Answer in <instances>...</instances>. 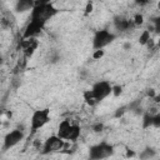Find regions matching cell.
<instances>
[{
  "mask_svg": "<svg viewBox=\"0 0 160 160\" xmlns=\"http://www.w3.org/2000/svg\"><path fill=\"white\" fill-rule=\"evenodd\" d=\"M114 154V146L106 141L98 142L89 149V158L92 160H101V159H108L112 156Z\"/></svg>",
  "mask_w": 160,
  "mask_h": 160,
  "instance_id": "cell-5",
  "label": "cell"
},
{
  "mask_svg": "<svg viewBox=\"0 0 160 160\" xmlns=\"http://www.w3.org/2000/svg\"><path fill=\"white\" fill-rule=\"evenodd\" d=\"M152 119H154V114L146 112L142 116V128L144 129H149L150 126H152Z\"/></svg>",
  "mask_w": 160,
  "mask_h": 160,
  "instance_id": "cell-14",
  "label": "cell"
},
{
  "mask_svg": "<svg viewBox=\"0 0 160 160\" xmlns=\"http://www.w3.org/2000/svg\"><path fill=\"white\" fill-rule=\"evenodd\" d=\"M148 1H149V0H135V4H138V5L142 6V5H146V4H148Z\"/></svg>",
  "mask_w": 160,
  "mask_h": 160,
  "instance_id": "cell-23",
  "label": "cell"
},
{
  "mask_svg": "<svg viewBox=\"0 0 160 160\" xmlns=\"http://www.w3.org/2000/svg\"><path fill=\"white\" fill-rule=\"evenodd\" d=\"M104 130V124L102 122H96L92 125V131L94 132H101Z\"/></svg>",
  "mask_w": 160,
  "mask_h": 160,
  "instance_id": "cell-20",
  "label": "cell"
},
{
  "mask_svg": "<svg viewBox=\"0 0 160 160\" xmlns=\"http://www.w3.org/2000/svg\"><path fill=\"white\" fill-rule=\"evenodd\" d=\"M131 48V44L130 42H125L124 44V49H130Z\"/></svg>",
  "mask_w": 160,
  "mask_h": 160,
  "instance_id": "cell-25",
  "label": "cell"
},
{
  "mask_svg": "<svg viewBox=\"0 0 160 160\" xmlns=\"http://www.w3.org/2000/svg\"><path fill=\"white\" fill-rule=\"evenodd\" d=\"M58 12V10L52 6L51 2H46V4H35V6L32 8V10L30 11V19H36V20H42V21H48L49 19H51L55 14Z\"/></svg>",
  "mask_w": 160,
  "mask_h": 160,
  "instance_id": "cell-4",
  "label": "cell"
},
{
  "mask_svg": "<svg viewBox=\"0 0 160 160\" xmlns=\"http://www.w3.org/2000/svg\"><path fill=\"white\" fill-rule=\"evenodd\" d=\"M45 21L42 20H36V19H30L29 24L25 26L24 29V34H22V39H29V38H35L38 34H40L42 31V29L45 28Z\"/></svg>",
  "mask_w": 160,
  "mask_h": 160,
  "instance_id": "cell-9",
  "label": "cell"
},
{
  "mask_svg": "<svg viewBox=\"0 0 160 160\" xmlns=\"http://www.w3.org/2000/svg\"><path fill=\"white\" fill-rule=\"evenodd\" d=\"M111 88H112V85L108 80L96 81L90 89H88L82 92L85 104L89 106H95L99 102L104 101L109 95H111Z\"/></svg>",
  "mask_w": 160,
  "mask_h": 160,
  "instance_id": "cell-1",
  "label": "cell"
},
{
  "mask_svg": "<svg viewBox=\"0 0 160 160\" xmlns=\"http://www.w3.org/2000/svg\"><path fill=\"white\" fill-rule=\"evenodd\" d=\"M80 125L72 122L69 119H64L62 121H60V124L58 125V131L56 135L59 138H61L65 141H70V142H75L79 138H80Z\"/></svg>",
  "mask_w": 160,
  "mask_h": 160,
  "instance_id": "cell-2",
  "label": "cell"
},
{
  "mask_svg": "<svg viewBox=\"0 0 160 160\" xmlns=\"http://www.w3.org/2000/svg\"><path fill=\"white\" fill-rule=\"evenodd\" d=\"M36 4H46V2H51L52 0H35Z\"/></svg>",
  "mask_w": 160,
  "mask_h": 160,
  "instance_id": "cell-24",
  "label": "cell"
},
{
  "mask_svg": "<svg viewBox=\"0 0 160 160\" xmlns=\"http://www.w3.org/2000/svg\"><path fill=\"white\" fill-rule=\"evenodd\" d=\"M39 46V42L35 38H29V39H22V42H21V48H22V51L25 54L26 58H30L34 55V52L36 51Z\"/></svg>",
  "mask_w": 160,
  "mask_h": 160,
  "instance_id": "cell-10",
  "label": "cell"
},
{
  "mask_svg": "<svg viewBox=\"0 0 160 160\" xmlns=\"http://www.w3.org/2000/svg\"><path fill=\"white\" fill-rule=\"evenodd\" d=\"M51 120V111L49 108L36 109L32 111L30 118V134H36L40 129H42Z\"/></svg>",
  "mask_w": 160,
  "mask_h": 160,
  "instance_id": "cell-3",
  "label": "cell"
},
{
  "mask_svg": "<svg viewBox=\"0 0 160 160\" xmlns=\"http://www.w3.org/2000/svg\"><path fill=\"white\" fill-rule=\"evenodd\" d=\"M25 138V134H24V130L20 129V128H16V129H12L10 130L9 132H6V135L4 136V140H2V149L6 151V150H10L12 149L14 146H16L18 144H20Z\"/></svg>",
  "mask_w": 160,
  "mask_h": 160,
  "instance_id": "cell-7",
  "label": "cell"
},
{
  "mask_svg": "<svg viewBox=\"0 0 160 160\" xmlns=\"http://www.w3.org/2000/svg\"><path fill=\"white\" fill-rule=\"evenodd\" d=\"M155 156H156V150H154L152 148H146L139 154V158L142 160H149V159H152Z\"/></svg>",
  "mask_w": 160,
  "mask_h": 160,
  "instance_id": "cell-13",
  "label": "cell"
},
{
  "mask_svg": "<svg viewBox=\"0 0 160 160\" xmlns=\"http://www.w3.org/2000/svg\"><path fill=\"white\" fill-rule=\"evenodd\" d=\"M104 55H105V50H104V49H98V50H94V52H92V59H94V60H100V59L104 58Z\"/></svg>",
  "mask_w": 160,
  "mask_h": 160,
  "instance_id": "cell-18",
  "label": "cell"
},
{
  "mask_svg": "<svg viewBox=\"0 0 160 160\" xmlns=\"http://www.w3.org/2000/svg\"><path fill=\"white\" fill-rule=\"evenodd\" d=\"M92 10H94V2H92L91 0H89V1L86 2L85 8H84V15H85V16L90 15V14L92 12Z\"/></svg>",
  "mask_w": 160,
  "mask_h": 160,
  "instance_id": "cell-16",
  "label": "cell"
},
{
  "mask_svg": "<svg viewBox=\"0 0 160 160\" xmlns=\"http://www.w3.org/2000/svg\"><path fill=\"white\" fill-rule=\"evenodd\" d=\"M111 94H112L115 98H119V96L122 94V86H121V85H112V88H111Z\"/></svg>",
  "mask_w": 160,
  "mask_h": 160,
  "instance_id": "cell-17",
  "label": "cell"
},
{
  "mask_svg": "<svg viewBox=\"0 0 160 160\" xmlns=\"http://www.w3.org/2000/svg\"><path fill=\"white\" fill-rule=\"evenodd\" d=\"M126 156H134V152H132V151H129V152H128V155H126Z\"/></svg>",
  "mask_w": 160,
  "mask_h": 160,
  "instance_id": "cell-27",
  "label": "cell"
},
{
  "mask_svg": "<svg viewBox=\"0 0 160 160\" xmlns=\"http://www.w3.org/2000/svg\"><path fill=\"white\" fill-rule=\"evenodd\" d=\"M114 25L119 31H126V30H129L131 21L128 19H124V18H116L114 21Z\"/></svg>",
  "mask_w": 160,
  "mask_h": 160,
  "instance_id": "cell-12",
  "label": "cell"
},
{
  "mask_svg": "<svg viewBox=\"0 0 160 160\" xmlns=\"http://www.w3.org/2000/svg\"><path fill=\"white\" fill-rule=\"evenodd\" d=\"M148 96L151 98V99L156 98V91H155L154 89H149V91H148Z\"/></svg>",
  "mask_w": 160,
  "mask_h": 160,
  "instance_id": "cell-22",
  "label": "cell"
},
{
  "mask_svg": "<svg viewBox=\"0 0 160 160\" xmlns=\"http://www.w3.org/2000/svg\"><path fill=\"white\" fill-rule=\"evenodd\" d=\"M2 64H4V58H2V55L0 54V66H1Z\"/></svg>",
  "mask_w": 160,
  "mask_h": 160,
  "instance_id": "cell-26",
  "label": "cell"
},
{
  "mask_svg": "<svg viewBox=\"0 0 160 160\" xmlns=\"http://www.w3.org/2000/svg\"><path fill=\"white\" fill-rule=\"evenodd\" d=\"M132 22H134L135 26H140V25H142V22H144V16H142V14H136V15L134 16Z\"/></svg>",
  "mask_w": 160,
  "mask_h": 160,
  "instance_id": "cell-19",
  "label": "cell"
},
{
  "mask_svg": "<svg viewBox=\"0 0 160 160\" xmlns=\"http://www.w3.org/2000/svg\"><path fill=\"white\" fill-rule=\"evenodd\" d=\"M125 109H126L125 106H121V108H119V109H116V112H115V116H116V118H120V116H121V115H122V114H124V112L126 111Z\"/></svg>",
  "mask_w": 160,
  "mask_h": 160,
  "instance_id": "cell-21",
  "label": "cell"
},
{
  "mask_svg": "<svg viewBox=\"0 0 160 160\" xmlns=\"http://www.w3.org/2000/svg\"><path fill=\"white\" fill-rule=\"evenodd\" d=\"M150 31L149 30H144L141 34H140V36H139V44L140 45H148L149 42H150Z\"/></svg>",
  "mask_w": 160,
  "mask_h": 160,
  "instance_id": "cell-15",
  "label": "cell"
},
{
  "mask_svg": "<svg viewBox=\"0 0 160 160\" xmlns=\"http://www.w3.org/2000/svg\"><path fill=\"white\" fill-rule=\"evenodd\" d=\"M35 4H36L35 0H16V2H15V11L18 14L31 11L32 8L35 6Z\"/></svg>",
  "mask_w": 160,
  "mask_h": 160,
  "instance_id": "cell-11",
  "label": "cell"
},
{
  "mask_svg": "<svg viewBox=\"0 0 160 160\" xmlns=\"http://www.w3.org/2000/svg\"><path fill=\"white\" fill-rule=\"evenodd\" d=\"M116 39L115 34L109 31L108 29H100L96 30L94 36H92V49L98 50V49H105L108 45H110L111 42H114V40Z\"/></svg>",
  "mask_w": 160,
  "mask_h": 160,
  "instance_id": "cell-6",
  "label": "cell"
},
{
  "mask_svg": "<svg viewBox=\"0 0 160 160\" xmlns=\"http://www.w3.org/2000/svg\"><path fill=\"white\" fill-rule=\"evenodd\" d=\"M65 140H62L61 138H59L56 134L49 136L42 145V154H51V152H56L64 149L65 146Z\"/></svg>",
  "mask_w": 160,
  "mask_h": 160,
  "instance_id": "cell-8",
  "label": "cell"
}]
</instances>
